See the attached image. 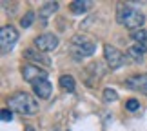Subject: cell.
<instances>
[{"label": "cell", "instance_id": "1", "mask_svg": "<svg viewBox=\"0 0 147 131\" xmlns=\"http://www.w3.org/2000/svg\"><path fill=\"white\" fill-rule=\"evenodd\" d=\"M116 20H118V24L125 26L127 29L136 31V29H142V26L145 22V16H144L142 11L134 9L131 5H122V7H118V11H116Z\"/></svg>", "mask_w": 147, "mask_h": 131}, {"label": "cell", "instance_id": "2", "mask_svg": "<svg viewBox=\"0 0 147 131\" xmlns=\"http://www.w3.org/2000/svg\"><path fill=\"white\" fill-rule=\"evenodd\" d=\"M9 107L15 109V111H18V113H22V115L31 117V115H36L38 102L35 100V96H31L27 93H16L15 96H11Z\"/></svg>", "mask_w": 147, "mask_h": 131}, {"label": "cell", "instance_id": "3", "mask_svg": "<svg viewBox=\"0 0 147 131\" xmlns=\"http://www.w3.org/2000/svg\"><path fill=\"white\" fill-rule=\"evenodd\" d=\"M18 40V31L13 26H4L0 29V45H2V53H9L13 49V45Z\"/></svg>", "mask_w": 147, "mask_h": 131}, {"label": "cell", "instance_id": "4", "mask_svg": "<svg viewBox=\"0 0 147 131\" xmlns=\"http://www.w3.org/2000/svg\"><path fill=\"white\" fill-rule=\"evenodd\" d=\"M73 51L78 53V56H89L94 53V44L84 35L73 37Z\"/></svg>", "mask_w": 147, "mask_h": 131}, {"label": "cell", "instance_id": "5", "mask_svg": "<svg viewBox=\"0 0 147 131\" xmlns=\"http://www.w3.org/2000/svg\"><path fill=\"white\" fill-rule=\"evenodd\" d=\"M104 55H105V60H107V66L111 69H118L125 64V56H123L122 51H118L116 48L113 45H104Z\"/></svg>", "mask_w": 147, "mask_h": 131}, {"label": "cell", "instance_id": "6", "mask_svg": "<svg viewBox=\"0 0 147 131\" xmlns=\"http://www.w3.org/2000/svg\"><path fill=\"white\" fill-rule=\"evenodd\" d=\"M22 75H24V80H26V82L35 84V82H38V80L47 78V71H46V69H40V67H36V66L27 64V66L22 67Z\"/></svg>", "mask_w": 147, "mask_h": 131}, {"label": "cell", "instance_id": "7", "mask_svg": "<svg viewBox=\"0 0 147 131\" xmlns=\"http://www.w3.org/2000/svg\"><path fill=\"white\" fill-rule=\"evenodd\" d=\"M35 45L40 51H53L58 45V37L53 35V33H44V35L35 38Z\"/></svg>", "mask_w": 147, "mask_h": 131}, {"label": "cell", "instance_id": "8", "mask_svg": "<svg viewBox=\"0 0 147 131\" xmlns=\"http://www.w3.org/2000/svg\"><path fill=\"white\" fill-rule=\"evenodd\" d=\"M125 84H127V88L147 95V73H144V75H134L131 78H127Z\"/></svg>", "mask_w": 147, "mask_h": 131}, {"label": "cell", "instance_id": "9", "mask_svg": "<svg viewBox=\"0 0 147 131\" xmlns=\"http://www.w3.org/2000/svg\"><path fill=\"white\" fill-rule=\"evenodd\" d=\"M33 91H35V95L40 96V98H49L51 91H53V86H51V82L47 78H44V80H38V82L33 84Z\"/></svg>", "mask_w": 147, "mask_h": 131}, {"label": "cell", "instance_id": "10", "mask_svg": "<svg viewBox=\"0 0 147 131\" xmlns=\"http://www.w3.org/2000/svg\"><path fill=\"white\" fill-rule=\"evenodd\" d=\"M58 9V4L56 2H47L42 5V9H38V18H40V26H47V18L51 15L56 13Z\"/></svg>", "mask_w": 147, "mask_h": 131}, {"label": "cell", "instance_id": "11", "mask_svg": "<svg viewBox=\"0 0 147 131\" xmlns=\"http://www.w3.org/2000/svg\"><path fill=\"white\" fill-rule=\"evenodd\" d=\"M89 7H91V2H86V0H75V2H71V5H69L71 13H75V15L86 13Z\"/></svg>", "mask_w": 147, "mask_h": 131}, {"label": "cell", "instance_id": "12", "mask_svg": "<svg viewBox=\"0 0 147 131\" xmlns=\"http://www.w3.org/2000/svg\"><path fill=\"white\" fill-rule=\"evenodd\" d=\"M131 38L133 40H136L138 45H142L144 51H147V31L145 29H136L131 33Z\"/></svg>", "mask_w": 147, "mask_h": 131}, {"label": "cell", "instance_id": "13", "mask_svg": "<svg viewBox=\"0 0 147 131\" xmlns=\"http://www.w3.org/2000/svg\"><path fill=\"white\" fill-rule=\"evenodd\" d=\"M24 56L27 60H33V62H38V64H49V60L46 58V56H42L40 53H36V51H33V49H26L24 51Z\"/></svg>", "mask_w": 147, "mask_h": 131}, {"label": "cell", "instance_id": "14", "mask_svg": "<svg viewBox=\"0 0 147 131\" xmlns=\"http://www.w3.org/2000/svg\"><path fill=\"white\" fill-rule=\"evenodd\" d=\"M60 86L64 88L65 91H75V78H73L71 75H62L60 77Z\"/></svg>", "mask_w": 147, "mask_h": 131}, {"label": "cell", "instance_id": "15", "mask_svg": "<svg viewBox=\"0 0 147 131\" xmlns=\"http://www.w3.org/2000/svg\"><path fill=\"white\" fill-rule=\"evenodd\" d=\"M127 53H129L131 58H134L136 62H142V58H144V48H142V45H131V48L127 49Z\"/></svg>", "mask_w": 147, "mask_h": 131}, {"label": "cell", "instance_id": "16", "mask_svg": "<svg viewBox=\"0 0 147 131\" xmlns=\"http://www.w3.org/2000/svg\"><path fill=\"white\" fill-rule=\"evenodd\" d=\"M33 20H35V13H33V11H27V13L22 16L20 26H22V27H29V26L33 24Z\"/></svg>", "mask_w": 147, "mask_h": 131}, {"label": "cell", "instance_id": "17", "mask_svg": "<svg viewBox=\"0 0 147 131\" xmlns=\"http://www.w3.org/2000/svg\"><path fill=\"white\" fill-rule=\"evenodd\" d=\"M116 98H118V93H116L115 89H109V88L104 89V100L105 102H115Z\"/></svg>", "mask_w": 147, "mask_h": 131}, {"label": "cell", "instance_id": "18", "mask_svg": "<svg viewBox=\"0 0 147 131\" xmlns=\"http://www.w3.org/2000/svg\"><path fill=\"white\" fill-rule=\"evenodd\" d=\"M125 109H127V111H138V109H140V102H138L136 98L127 100V102H125Z\"/></svg>", "mask_w": 147, "mask_h": 131}, {"label": "cell", "instance_id": "19", "mask_svg": "<svg viewBox=\"0 0 147 131\" xmlns=\"http://www.w3.org/2000/svg\"><path fill=\"white\" fill-rule=\"evenodd\" d=\"M0 117H2V120H4V122H11V118H13V113H11L9 109H2Z\"/></svg>", "mask_w": 147, "mask_h": 131}, {"label": "cell", "instance_id": "20", "mask_svg": "<svg viewBox=\"0 0 147 131\" xmlns=\"http://www.w3.org/2000/svg\"><path fill=\"white\" fill-rule=\"evenodd\" d=\"M26 131H35V128H33V126H27V128H26Z\"/></svg>", "mask_w": 147, "mask_h": 131}, {"label": "cell", "instance_id": "21", "mask_svg": "<svg viewBox=\"0 0 147 131\" xmlns=\"http://www.w3.org/2000/svg\"><path fill=\"white\" fill-rule=\"evenodd\" d=\"M55 131H56V129H55Z\"/></svg>", "mask_w": 147, "mask_h": 131}]
</instances>
